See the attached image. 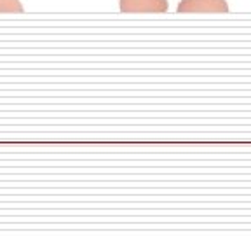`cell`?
<instances>
[{"instance_id":"cell-2","label":"cell","mask_w":251,"mask_h":236,"mask_svg":"<svg viewBox=\"0 0 251 236\" xmlns=\"http://www.w3.org/2000/svg\"><path fill=\"white\" fill-rule=\"evenodd\" d=\"M122 12H166L168 0H121Z\"/></svg>"},{"instance_id":"cell-1","label":"cell","mask_w":251,"mask_h":236,"mask_svg":"<svg viewBox=\"0 0 251 236\" xmlns=\"http://www.w3.org/2000/svg\"><path fill=\"white\" fill-rule=\"evenodd\" d=\"M178 12H228L225 0H181Z\"/></svg>"},{"instance_id":"cell-3","label":"cell","mask_w":251,"mask_h":236,"mask_svg":"<svg viewBox=\"0 0 251 236\" xmlns=\"http://www.w3.org/2000/svg\"><path fill=\"white\" fill-rule=\"evenodd\" d=\"M0 12H23L20 0H0Z\"/></svg>"}]
</instances>
